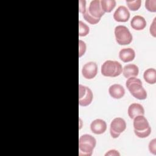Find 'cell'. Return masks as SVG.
Segmentation results:
<instances>
[{"mask_svg":"<svg viewBox=\"0 0 156 156\" xmlns=\"http://www.w3.org/2000/svg\"><path fill=\"white\" fill-rule=\"evenodd\" d=\"M155 20H156V18H154L151 26H150V33L154 37H156V27H155V24H156V23H155Z\"/></svg>","mask_w":156,"mask_h":156,"instance_id":"26","label":"cell"},{"mask_svg":"<svg viewBox=\"0 0 156 156\" xmlns=\"http://www.w3.org/2000/svg\"><path fill=\"white\" fill-rule=\"evenodd\" d=\"M133 125L135 131H143L150 127L147 119L144 115H138L134 118Z\"/></svg>","mask_w":156,"mask_h":156,"instance_id":"11","label":"cell"},{"mask_svg":"<svg viewBox=\"0 0 156 156\" xmlns=\"http://www.w3.org/2000/svg\"><path fill=\"white\" fill-rule=\"evenodd\" d=\"M86 48H87V46H86L85 43L83 41L79 40V57H82L85 54V52L86 51Z\"/></svg>","mask_w":156,"mask_h":156,"instance_id":"24","label":"cell"},{"mask_svg":"<svg viewBox=\"0 0 156 156\" xmlns=\"http://www.w3.org/2000/svg\"><path fill=\"white\" fill-rule=\"evenodd\" d=\"M144 80L149 84H154L156 82V70L154 68H148L144 72Z\"/></svg>","mask_w":156,"mask_h":156,"instance_id":"17","label":"cell"},{"mask_svg":"<svg viewBox=\"0 0 156 156\" xmlns=\"http://www.w3.org/2000/svg\"><path fill=\"white\" fill-rule=\"evenodd\" d=\"M122 72L125 77L129 78L137 76L139 73V69L136 65L128 64L124 66Z\"/></svg>","mask_w":156,"mask_h":156,"instance_id":"16","label":"cell"},{"mask_svg":"<svg viewBox=\"0 0 156 156\" xmlns=\"http://www.w3.org/2000/svg\"><path fill=\"white\" fill-rule=\"evenodd\" d=\"M126 86L134 98L140 100L146 99L147 93L143 87L140 79L135 77H129L126 81Z\"/></svg>","mask_w":156,"mask_h":156,"instance_id":"1","label":"cell"},{"mask_svg":"<svg viewBox=\"0 0 156 156\" xmlns=\"http://www.w3.org/2000/svg\"><path fill=\"white\" fill-rule=\"evenodd\" d=\"M130 26L135 30H141L146 26V21L142 16L135 15L130 21Z\"/></svg>","mask_w":156,"mask_h":156,"instance_id":"15","label":"cell"},{"mask_svg":"<svg viewBox=\"0 0 156 156\" xmlns=\"http://www.w3.org/2000/svg\"><path fill=\"white\" fill-rule=\"evenodd\" d=\"M130 18V12L126 7L119 6L113 13V18L118 22H126Z\"/></svg>","mask_w":156,"mask_h":156,"instance_id":"9","label":"cell"},{"mask_svg":"<svg viewBox=\"0 0 156 156\" xmlns=\"http://www.w3.org/2000/svg\"><path fill=\"white\" fill-rule=\"evenodd\" d=\"M135 52L134 50L130 48H123L119 52V57L124 63L129 62L135 58Z\"/></svg>","mask_w":156,"mask_h":156,"instance_id":"14","label":"cell"},{"mask_svg":"<svg viewBox=\"0 0 156 156\" xmlns=\"http://www.w3.org/2000/svg\"><path fill=\"white\" fill-rule=\"evenodd\" d=\"M90 32L89 27L82 21H79V35L80 37H85Z\"/></svg>","mask_w":156,"mask_h":156,"instance_id":"19","label":"cell"},{"mask_svg":"<svg viewBox=\"0 0 156 156\" xmlns=\"http://www.w3.org/2000/svg\"><path fill=\"white\" fill-rule=\"evenodd\" d=\"M134 133L136 135V136H138L139 138H146L151 134V127H149L147 129H146L144 130H143V131H135V130H134Z\"/></svg>","mask_w":156,"mask_h":156,"instance_id":"23","label":"cell"},{"mask_svg":"<svg viewBox=\"0 0 156 156\" xmlns=\"http://www.w3.org/2000/svg\"><path fill=\"white\" fill-rule=\"evenodd\" d=\"M128 115L131 119H133L138 115H144V110L140 104L132 103L128 108Z\"/></svg>","mask_w":156,"mask_h":156,"instance_id":"13","label":"cell"},{"mask_svg":"<svg viewBox=\"0 0 156 156\" xmlns=\"http://www.w3.org/2000/svg\"><path fill=\"white\" fill-rule=\"evenodd\" d=\"M93 98L92 91L88 87L81 84L79 85V104L82 107L89 105Z\"/></svg>","mask_w":156,"mask_h":156,"instance_id":"5","label":"cell"},{"mask_svg":"<svg viewBox=\"0 0 156 156\" xmlns=\"http://www.w3.org/2000/svg\"><path fill=\"white\" fill-rule=\"evenodd\" d=\"M90 14L96 18H101L105 13L102 9L101 1L99 0H93L90 3L88 8Z\"/></svg>","mask_w":156,"mask_h":156,"instance_id":"8","label":"cell"},{"mask_svg":"<svg viewBox=\"0 0 156 156\" xmlns=\"http://www.w3.org/2000/svg\"><path fill=\"white\" fill-rule=\"evenodd\" d=\"M87 10L86 8V1L84 0L79 1V12L83 14Z\"/></svg>","mask_w":156,"mask_h":156,"instance_id":"27","label":"cell"},{"mask_svg":"<svg viewBox=\"0 0 156 156\" xmlns=\"http://www.w3.org/2000/svg\"><path fill=\"white\" fill-rule=\"evenodd\" d=\"M105 156H107V155H114V156H119V155H120V154H119V153L117 151H116V150H114V149H112V150H110V151H108V152H107L105 154Z\"/></svg>","mask_w":156,"mask_h":156,"instance_id":"28","label":"cell"},{"mask_svg":"<svg viewBox=\"0 0 156 156\" xmlns=\"http://www.w3.org/2000/svg\"><path fill=\"white\" fill-rule=\"evenodd\" d=\"M96 144V139L91 135L84 134L79 140V155L91 156Z\"/></svg>","mask_w":156,"mask_h":156,"instance_id":"2","label":"cell"},{"mask_svg":"<svg viewBox=\"0 0 156 156\" xmlns=\"http://www.w3.org/2000/svg\"><path fill=\"white\" fill-rule=\"evenodd\" d=\"M146 9L151 12H156V1L155 0H146L145 1Z\"/></svg>","mask_w":156,"mask_h":156,"instance_id":"22","label":"cell"},{"mask_svg":"<svg viewBox=\"0 0 156 156\" xmlns=\"http://www.w3.org/2000/svg\"><path fill=\"white\" fill-rule=\"evenodd\" d=\"M115 36L116 42L120 45L129 44L132 41V35L129 29L122 25L115 28Z\"/></svg>","mask_w":156,"mask_h":156,"instance_id":"4","label":"cell"},{"mask_svg":"<svg viewBox=\"0 0 156 156\" xmlns=\"http://www.w3.org/2000/svg\"><path fill=\"white\" fill-rule=\"evenodd\" d=\"M108 93L112 98L114 99H121L125 94V90L120 84L115 83L109 87Z\"/></svg>","mask_w":156,"mask_h":156,"instance_id":"12","label":"cell"},{"mask_svg":"<svg viewBox=\"0 0 156 156\" xmlns=\"http://www.w3.org/2000/svg\"><path fill=\"white\" fill-rule=\"evenodd\" d=\"M127 5L129 9L132 11L138 10L141 4V0H135V1H126Z\"/></svg>","mask_w":156,"mask_h":156,"instance_id":"21","label":"cell"},{"mask_svg":"<svg viewBox=\"0 0 156 156\" xmlns=\"http://www.w3.org/2000/svg\"><path fill=\"white\" fill-rule=\"evenodd\" d=\"M83 18L91 24H96L98 23L101 20V18H96L93 16H91L88 12V9H87L85 12L83 14Z\"/></svg>","mask_w":156,"mask_h":156,"instance_id":"20","label":"cell"},{"mask_svg":"<svg viewBox=\"0 0 156 156\" xmlns=\"http://www.w3.org/2000/svg\"><path fill=\"white\" fill-rule=\"evenodd\" d=\"M126 129V123L124 119L118 117L114 118L110 123V133L112 138H116Z\"/></svg>","mask_w":156,"mask_h":156,"instance_id":"6","label":"cell"},{"mask_svg":"<svg viewBox=\"0 0 156 156\" xmlns=\"http://www.w3.org/2000/svg\"><path fill=\"white\" fill-rule=\"evenodd\" d=\"M90 129L94 134L100 135L105 132L107 129V124L103 119H96L91 122L90 124Z\"/></svg>","mask_w":156,"mask_h":156,"instance_id":"10","label":"cell"},{"mask_svg":"<svg viewBox=\"0 0 156 156\" xmlns=\"http://www.w3.org/2000/svg\"><path fill=\"white\" fill-rule=\"evenodd\" d=\"M98 73V65L94 62L85 63L82 69V76L87 79H93Z\"/></svg>","mask_w":156,"mask_h":156,"instance_id":"7","label":"cell"},{"mask_svg":"<svg viewBox=\"0 0 156 156\" xmlns=\"http://www.w3.org/2000/svg\"><path fill=\"white\" fill-rule=\"evenodd\" d=\"M149 150L151 153L156 155V139L152 140L149 144Z\"/></svg>","mask_w":156,"mask_h":156,"instance_id":"25","label":"cell"},{"mask_svg":"<svg viewBox=\"0 0 156 156\" xmlns=\"http://www.w3.org/2000/svg\"><path fill=\"white\" fill-rule=\"evenodd\" d=\"M122 65L117 61L106 60L101 66V73L105 77H117L122 73Z\"/></svg>","mask_w":156,"mask_h":156,"instance_id":"3","label":"cell"},{"mask_svg":"<svg viewBox=\"0 0 156 156\" xmlns=\"http://www.w3.org/2000/svg\"><path fill=\"white\" fill-rule=\"evenodd\" d=\"M101 5L103 11L105 13H110L116 6V1L115 0H101Z\"/></svg>","mask_w":156,"mask_h":156,"instance_id":"18","label":"cell"}]
</instances>
